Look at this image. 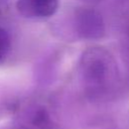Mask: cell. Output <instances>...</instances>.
Returning a JSON list of instances; mask_svg holds the SVG:
<instances>
[{"instance_id": "1", "label": "cell", "mask_w": 129, "mask_h": 129, "mask_svg": "<svg viewBox=\"0 0 129 129\" xmlns=\"http://www.w3.org/2000/svg\"><path fill=\"white\" fill-rule=\"evenodd\" d=\"M85 89L93 98H104L113 94L120 84V74L114 56L104 47L87 48L79 63Z\"/></svg>"}, {"instance_id": "5", "label": "cell", "mask_w": 129, "mask_h": 129, "mask_svg": "<svg viewBox=\"0 0 129 129\" xmlns=\"http://www.w3.org/2000/svg\"><path fill=\"white\" fill-rule=\"evenodd\" d=\"M10 50V37L8 32L0 27V63L5 59Z\"/></svg>"}, {"instance_id": "6", "label": "cell", "mask_w": 129, "mask_h": 129, "mask_svg": "<svg viewBox=\"0 0 129 129\" xmlns=\"http://www.w3.org/2000/svg\"><path fill=\"white\" fill-rule=\"evenodd\" d=\"M2 129H30V128H27L25 126H9V127H5Z\"/></svg>"}, {"instance_id": "2", "label": "cell", "mask_w": 129, "mask_h": 129, "mask_svg": "<svg viewBox=\"0 0 129 129\" xmlns=\"http://www.w3.org/2000/svg\"><path fill=\"white\" fill-rule=\"evenodd\" d=\"M78 33L83 38H100L105 33V26L101 15L91 9H81L76 16Z\"/></svg>"}, {"instance_id": "4", "label": "cell", "mask_w": 129, "mask_h": 129, "mask_svg": "<svg viewBox=\"0 0 129 129\" xmlns=\"http://www.w3.org/2000/svg\"><path fill=\"white\" fill-rule=\"evenodd\" d=\"M31 123L36 129H51V121L49 115L43 108H38L34 111Z\"/></svg>"}, {"instance_id": "3", "label": "cell", "mask_w": 129, "mask_h": 129, "mask_svg": "<svg viewBox=\"0 0 129 129\" xmlns=\"http://www.w3.org/2000/svg\"><path fill=\"white\" fill-rule=\"evenodd\" d=\"M58 8V0H17L16 9L23 17L33 20L46 19Z\"/></svg>"}]
</instances>
